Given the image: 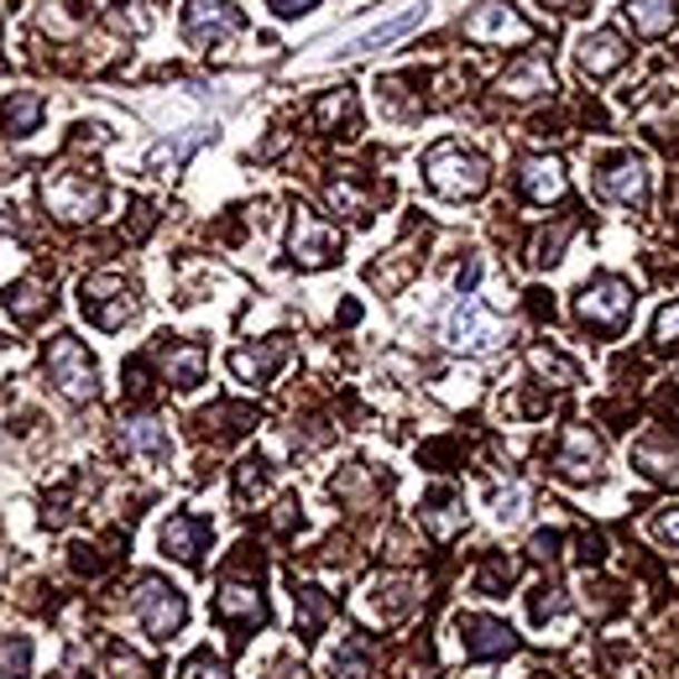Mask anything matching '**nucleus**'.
Returning <instances> with one entry per match:
<instances>
[{"mask_svg":"<svg viewBox=\"0 0 679 679\" xmlns=\"http://www.w3.org/2000/svg\"><path fill=\"white\" fill-rule=\"evenodd\" d=\"M293 262L308 272L340 262V230H329V225L314 220L308 209H298V215H293Z\"/></svg>","mask_w":679,"mask_h":679,"instance_id":"6e6552de","label":"nucleus"},{"mask_svg":"<svg viewBox=\"0 0 679 679\" xmlns=\"http://www.w3.org/2000/svg\"><path fill=\"white\" fill-rule=\"evenodd\" d=\"M79 304L100 329H120V324L136 314V288L116 272H100V277H85L79 283Z\"/></svg>","mask_w":679,"mask_h":679,"instance_id":"39448f33","label":"nucleus"},{"mask_svg":"<svg viewBox=\"0 0 679 679\" xmlns=\"http://www.w3.org/2000/svg\"><path fill=\"white\" fill-rule=\"evenodd\" d=\"M204 543H209V523H204V518L178 512V518H168V528H163V554H173V560H184V564H199Z\"/></svg>","mask_w":679,"mask_h":679,"instance_id":"ddd939ff","label":"nucleus"},{"mask_svg":"<svg viewBox=\"0 0 679 679\" xmlns=\"http://www.w3.org/2000/svg\"><path fill=\"white\" fill-rule=\"evenodd\" d=\"M632 465L648 475V481H663V486H679V450L669 440H643L632 450Z\"/></svg>","mask_w":679,"mask_h":679,"instance_id":"6ab92c4d","label":"nucleus"},{"mask_svg":"<svg viewBox=\"0 0 679 679\" xmlns=\"http://www.w3.org/2000/svg\"><path fill=\"white\" fill-rule=\"evenodd\" d=\"M512 575H518V564L496 554V560H486V564H481V575H475V591H481V596H508Z\"/></svg>","mask_w":679,"mask_h":679,"instance_id":"c756f323","label":"nucleus"},{"mask_svg":"<svg viewBox=\"0 0 679 679\" xmlns=\"http://www.w3.org/2000/svg\"><path fill=\"white\" fill-rule=\"evenodd\" d=\"M465 37H492V42H523L528 37V21L508 6H492V11H475L465 17Z\"/></svg>","mask_w":679,"mask_h":679,"instance_id":"f3484780","label":"nucleus"},{"mask_svg":"<svg viewBox=\"0 0 679 679\" xmlns=\"http://www.w3.org/2000/svg\"><path fill=\"white\" fill-rule=\"evenodd\" d=\"M539 679H549V675H539Z\"/></svg>","mask_w":679,"mask_h":679,"instance_id":"a19ab883","label":"nucleus"},{"mask_svg":"<svg viewBox=\"0 0 679 679\" xmlns=\"http://www.w3.org/2000/svg\"><path fill=\"white\" fill-rule=\"evenodd\" d=\"M215 617L220 622H240V628H262L267 622V607H262V596L252 585H230V591L215 596Z\"/></svg>","mask_w":679,"mask_h":679,"instance_id":"a211bd4d","label":"nucleus"},{"mask_svg":"<svg viewBox=\"0 0 679 679\" xmlns=\"http://www.w3.org/2000/svg\"><path fill=\"white\" fill-rule=\"evenodd\" d=\"M48 277H21V283H11L6 288V308H11V319L17 324H32L42 308H48Z\"/></svg>","mask_w":679,"mask_h":679,"instance_id":"4be33fe9","label":"nucleus"},{"mask_svg":"<svg viewBox=\"0 0 679 679\" xmlns=\"http://www.w3.org/2000/svg\"><path fill=\"white\" fill-rule=\"evenodd\" d=\"M293 607H298V632H304V638H314V632L335 617V601L324 591H314V585H298V591H293Z\"/></svg>","mask_w":679,"mask_h":679,"instance_id":"b1692460","label":"nucleus"},{"mask_svg":"<svg viewBox=\"0 0 679 679\" xmlns=\"http://www.w3.org/2000/svg\"><path fill=\"white\" fill-rule=\"evenodd\" d=\"M267 6L277 11V17H298V11H308L314 0H267Z\"/></svg>","mask_w":679,"mask_h":679,"instance_id":"58836bf2","label":"nucleus"},{"mask_svg":"<svg viewBox=\"0 0 679 679\" xmlns=\"http://www.w3.org/2000/svg\"><path fill=\"white\" fill-rule=\"evenodd\" d=\"M564 168L554 163V157H533V163H523V194L533 204H549V199H564Z\"/></svg>","mask_w":679,"mask_h":679,"instance_id":"aec40b11","label":"nucleus"},{"mask_svg":"<svg viewBox=\"0 0 679 679\" xmlns=\"http://www.w3.org/2000/svg\"><path fill=\"white\" fill-rule=\"evenodd\" d=\"M424 178L444 199H475V194H486V184H492V168H486V157L465 152L460 141H440L424 157Z\"/></svg>","mask_w":679,"mask_h":679,"instance_id":"f257e3e1","label":"nucleus"},{"mask_svg":"<svg viewBox=\"0 0 679 679\" xmlns=\"http://www.w3.org/2000/svg\"><path fill=\"white\" fill-rule=\"evenodd\" d=\"M283 356H288V345H283V340H267V345H240V351H230V372H236L240 382H267V376L283 366Z\"/></svg>","mask_w":679,"mask_h":679,"instance_id":"dca6fc26","label":"nucleus"},{"mask_svg":"<svg viewBox=\"0 0 679 679\" xmlns=\"http://www.w3.org/2000/svg\"><path fill=\"white\" fill-rule=\"evenodd\" d=\"M628 63V48H622V37L617 32H585L580 37V68L591 73V79H601V73H611V68Z\"/></svg>","mask_w":679,"mask_h":679,"instance_id":"2eb2a0df","label":"nucleus"},{"mask_svg":"<svg viewBox=\"0 0 679 679\" xmlns=\"http://www.w3.org/2000/svg\"><path fill=\"white\" fill-rule=\"evenodd\" d=\"M543 89H554V73H549V63H539V58L523 68H512L508 79H502V95H512V100H533Z\"/></svg>","mask_w":679,"mask_h":679,"instance_id":"a878e982","label":"nucleus"},{"mask_svg":"<svg viewBox=\"0 0 679 679\" xmlns=\"http://www.w3.org/2000/svg\"><path fill=\"white\" fill-rule=\"evenodd\" d=\"M653 533H659V539H669V543H679V512H663L659 523H653Z\"/></svg>","mask_w":679,"mask_h":679,"instance_id":"4c0bfd02","label":"nucleus"},{"mask_svg":"<svg viewBox=\"0 0 679 679\" xmlns=\"http://www.w3.org/2000/svg\"><path fill=\"white\" fill-rule=\"evenodd\" d=\"M178 679H230V669H225L220 659H209V653H194V659L184 663V675Z\"/></svg>","mask_w":679,"mask_h":679,"instance_id":"72a5a7b5","label":"nucleus"},{"mask_svg":"<svg viewBox=\"0 0 679 679\" xmlns=\"http://www.w3.org/2000/svg\"><path fill=\"white\" fill-rule=\"evenodd\" d=\"M622 11H628L632 32L663 37L669 27H675V17H679V0H622Z\"/></svg>","mask_w":679,"mask_h":679,"instance_id":"412c9836","label":"nucleus"},{"mask_svg":"<svg viewBox=\"0 0 679 679\" xmlns=\"http://www.w3.org/2000/svg\"><path fill=\"white\" fill-rule=\"evenodd\" d=\"M42 199H48V209L58 215V220H95L100 204H105V188L95 184L85 168L58 163V168L42 178Z\"/></svg>","mask_w":679,"mask_h":679,"instance_id":"f03ea898","label":"nucleus"},{"mask_svg":"<svg viewBox=\"0 0 679 679\" xmlns=\"http://www.w3.org/2000/svg\"><path fill=\"white\" fill-rule=\"evenodd\" d=\"M136 617H141V628L152 632L157 643H168L173 632L184 628L188 607L173 585H163V580H141V591H136Z\"/></svg>","mask_w":679,"mask_h":679,"instance_id":"0eeeda50","label":"nucleus"},{"mask_svg":"<svg viewBox=\"0 0 679 679\" xmlns=\"http://www.w3.org/2000/svg\"><path fill=\"white\" fill-rule=\"evenodd\" d=\"M475 277H481V267H475V262H465V267L455 272V283H460V288H475Z\"/></svg>","mask_w":679,"mask_h":679,"instance_id":"ea45409f","label":"nucleus"},{"mask_svg":"<svg viewBox=\"0 0 679 679\" xmlns=\"http://www.w3.org/2000/svg\"><path fill=\"white\" fill-rule=\"evenodd\" d=\"M560 554V533H533V560H554Z\"/></svg>","mask_w":679,"mask_h":679,"instance_id":"e433bc0d","label":"nucleus"},{"mask_svg":"<svg viewBox=\"0 0 679 679\" xmlns=\"http://www.w3.org/2000/svg\"><path fill=\"white\" fill-rule=\"evenodd\" d=\"M314 120H319L324 131H329V126H340V120L356 131V95H351V89H340V95H324V100L314 105Z\"/></svg>","mask_w":679,"mask_h":679,"instance_id":"cd10ccee","label":"nucleus"},{"mask_svg":"<svg viewBox=\"0 0 679 679\" xmlns=\"http://www.w3.org/2000/svg\"><path fill=\"white\" fill-rule=\"evenodd\" d=\"M48 376H52V387L63 392L68 403H89V397H95V376L100 372H95V356H89L73 335H52Z\"/></svg>","mask_w":679,"mask_h":679,"instance_id":"20e7f679","label":"nucleus"},{"mask_svg":"<svg viewBox=\"0 0 679 679\" xmlns=\"http://www.w3.org/2000/svg\"><path fill=\"white\" fill-rule=\"evenodd\" d=\"M575 314L585 329H596V335H622V324L632 319V288L622 277H596V283L580 288Z\"/></svg>","mask_w":679,"mask_h":679,"instance_id":"7ed1b4c3","label":"nucleus"},{"mask_svg":"<svg viewBox=\"0 0 679 679\" xmlns=\"http://www.w3.org/2000/svg\"><path fill=\"white\" fill-rule=\"evenodd\" d=\"M653 340H659V345H675L679 340V304L659 308V319H653Z\"/></svg>","mask_w":679,"mask_h":679,"instance_id":"f704fd0d","label":"nucleus"},{"mask_svg":"<svg viewBox=\"0 0 679 679\" xmlns=\"http://www.w3.org/2000/svg\"><path fill=\"white\" fill-rule=\"evenodd\" d=\"M0 669L11 679H27L32 675V643H27V638H6V643H0Z\"/></svg>","mask_w":679,"mask_h":679,"instance_id":"7c9ffc66","label":"nucleus"},{"mask_svg":"<svg viewBox=\"0 0 679 679\" xmlns=\"http://www.w3.org/2000/svg\"><path fill=\"white\" fill-rule=\"evenodd\" d=\"M518 518H523V496L502 492V496H496V523H518Z\"/></svg>","mask_w":679,"mask_h":679,"instance_id":"c9c22d12","label":"nucleus"},{"mask_svg":"<svg viewBox=\"0 0 679 679\" xmlns=\"http://www.w3.org/2000/svg\"><path fill=\"white\" fill-rule=\"evenodd\" d=\"M48 116V100L37 95V89H17V95H6L0 100V131L6 136H32Z\"/></svg>","mask_w":679,"mask_h":679,"instance_id":"4468645a","label":"nucleus"},{"mask_svg":"<svg viewBox=\"0 0 679 679\" xmlns=\"http://www.w3.org/2000/svg\"><path fill=\"white\" fill-rule=\"evenodd\" d=\"M163 372H168V382L173 387H199L204 382V345H194V340H188V345H173L168 351V361H163Z\"/></svg>","mask_w":679,"mask_h":679,"instance_id":"5701e85b","label":"nucleus"},{"mask_svg":"<svg viewBox=\"0 0 679 679\" xmlns=\"http://www.w3.org/2000/svg\"><path fill=\"white\" fill-rule=\"evenodd\" d=\"M601 184V194L617 204H643L648 199V163L643 157H617V163H607V173L596 178Z\"/></svg>","mask_w":679,"mask_h":679,"instance_id":"9b49d317","label":"nucleus"},{"mask_svg":"<svg viewBox=\"0 0 679 679\" xmlns=\"http://www.w3.org/2000/svg\"><path fill=\"white\" fill-rule=\"evenodd\" d=\"M460 502L450 492H440L434 496V502H429L424 508V523H429V533H434V539H450V533H455L460 523H465V512H455Z\"/></svg>","mask_w":679,"mask_h":679,"instance_id":"bb28decb","label":"nucleus"},{"mask_svg":"<svg viewBox=\"0 0 679 679\" xmlns=\"http://www.w3.org/2000/svg\"><path fill=\"white\" fill-rule=\"evenodd\" d=\"M335 675H345V679H366V643H345L335 653Z\"/></svg>","mask_w":679,"mask_h":679,"instance_id":"473e14b6","label":"nucleus"},{"mask_svg":"<svg viewBox=\"0 0 679 679\" xmlns=\"http://www.w3.org/2000/svg\"><path fill=\"white\" fill-rule=\"evenodd\" d=\"M126 444H131L136 455H147V460H168L173 455V440L163 434L157 419H131V424H126Z\"/></svg>","mask_w":679,"mask_h":679,"instance_id":"393cba45","label":"nucleus"},{"mask_svg":"<svg viewBox=\"0 0 679 679\" xmlns=\"http://www.w3.org/2000/svg\"><path fill=\"white\" fill-rule=\"evenodd\" d=\"M528 361H533V372H543V376H560V387H564V382H580V372H575V366H570V361H564V356H554V351H543V345H539V351H528Z\"/></svg>","mask_w":679,"mask_h":679,"instance_id":"2f4dec72","label":"nucleus"},{"mask_svg":"<svg viewBox=\"0 0 679 679\" xmlns=\"http://www.w3.org/2000/svg\"><path fill=\"white\" fill-rule=\"evenodd\" d=\"M502 340H508V324L496 319L486 304H475V298H465V304L450 314V345H455V351H475V356H481V351H496Z\"/></svg>","mask_w":679,"mask_h":679,"instance_id":"423d86ee","label":"nucleus"},{"mask_svg":"<svg viewBox=\"0 0 679 679\" xmlns=\"http://www.w3.org/2000/svg\"><path fill=\"white\" fill-rule=\"evenodd\" d=\"M554 465H560V475H570V481H591V475L601 471V444L591 440V429H580V424L564 429Z\"/></svg>","mask_w":679,"mask_h":679,"instance_id":"f8f14e48","label":"nucleus"},{"mask_svg":"<svg viewBox=\"0 0 679 679\" xmlns=\"http://www.w3.org/2000/svg\"><path fill=\"white\" fill-rule=\"evenodd\" d=\"M240 32V11L230 0H194L184 17V37L194 48H209V37H230Z\"/></svg>","mask_w":679,"mask_h":679,"instance_id":"1a4fd4ad","label":"nucleus"},{"mask_svg":"<svg viewBox=\"0 0 679 679\" xmlns=\"http://www.w3.org/2000/svg\"><path fill=\"white\" fill-rule=\"evenodd\" d=\"M329 204H335L340 215H351V220H366V209H372V199L361 194L356 178H335L329 184Z\"/></svg>","mask_w":679,"mask_h":679,"instance_id":"c85d7f7f","label":"nucleus"},{"mask_svg":"<svg viewBox=\"0 0 679 679\" xmlns=\"http://www.w3.org/2000/svg\"><path fill=\"white\" fill-rule=\"evenodd\" d=\"M460 643L471 659H502L518 648L508 622H496V617H460Z\"/></svg>","mask_w":679,"mask_h":679,"instance_id":"9d476101","label":"nucleus"}]
</instances>
